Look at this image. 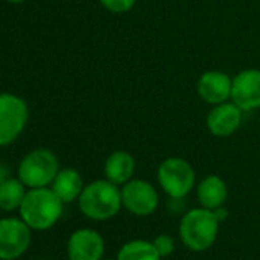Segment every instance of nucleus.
<instances>
[{"mask_svg":"<svg viewBox=\"0 0 260 260\" xmlns=\"http://www.w3.org/2000/svg\"><path fill=\"white\" fill-rule=\"evenodd\" d=\"M32 239V230L22 217L0 219V260H16L22 257Z\"/></svg>","mask_w":260,"mask_h":260,"instance_id":"obj_7","label":"nucleus"},{"mask_svg":"<svg viewBox=\"0 0 260 260\" xmlns=\"http://www.w3.org/2000/svg\"><path fill=\"white\" fill-rule=\"evenodd\" d=\"M233 78L222 71H207L198 80V95L211 106L231 100Z\"/></svg>","mask_w":260,"mask_h":260,"instance_id":"obj_12","label":"nucleus"},{"mask_svg":"<svg viewBox=\"0 0 260 260\" xmlns=\"http://www.w3.org/2000/svg\"><path fill=\"white\" fill-rule=\"evenodd\" d=\"M101 260H112V258H101Z\"/></svg>","mask_w":260,"mask_h":260,"instance_id":"obj_22","label":"nucleus"},{"mask_svg":"<svg viewBox=\"0 0 260 260\" xmlns=\"http://www.w3.org/2000/svg\"><path fill=\"white\" fill-rule=\"evenodd\" d=\"M162 257L156 251L153 242L149 240H130L121 246L116 260H161Z\"/></svg>","mask_w":260,"mask_h":260,"instance_id":"obj_16","label":"nucleus"},{"mask_svg":"<svg viewBox=\"0 0 260 260\" xmlns=\"http://www.w3.org/2000/svg\"><path fill=\"white\" fill-rule=\"evenodd\" d=\"M7 179H10V170H7L4 166H0V184H4Z\"/></svg>","mask_w":260,"mask_h":260,"instance_id":"obj_20","label":"nucleus"},{"mask_svg":"<svg viewBox=\"0 0 260 260\" xmlns=\"http://www.w3.org/2000/svg\"><path fill=\"white\" fill-rule=\"evenodd\" d=\"M243 110L233 101H225L213 106L207 115V128L216 138H228L242 124Z\"/></svg>","mask_w":260,"mask_h":260,"instance_id":"obj_10","label":"nucleus"},{"mask_svg":"<svg viewBox=\"0 0 260 260\" xmlns=\"http://www.w3.org/2000/svg\"><path fill=\"white\" fill-rule=\"evenodd\" d=\"M158 182L173 199L187 196L196 185V173L191 164L179 156L166 158L158 167Z\"/></svg>","mask_w":260,"mask_h":260,"instance_id":"obj_4","label":"nucleus"},{"mask_svg":"<svg viewBox=\"0 0 260 260\" xmlns=\"http://www.w3.org/2000/svg\"><path fill=\"white\" fill-rule=\"evenodd\" d=\"M231 101L243 112L260 109V69H243L233 78Z\"/></svg>","mask_w":260,"mask_h":260,"instance_id":"obj_9","label":"nucleus"},{"mask_svg":"<svg viewBox=\"0 0 260 260\" xmlns=\"http://www.w3.org/2000/svg\"><path fill=\"white\" fill-rule=\"evenodd\" d=\"M58 172L57 156L48 149H36L22 159L19 179L29 188H40L52 184Z\"/></svg>","mask_w":260,"mask_h":260,"instance_id":"obj_5","label":"nucleus"},{"mask_svg":"<svg viewBox=\"0 0 260 260\" xmlns=\"http://www.w3.org/2000/svg\"><path fill=\"white\" fill-rule=\"evenodd\" d=\"M122 207L135 216L153 214L159 205L156 188L144 179H130L121 188Z\"/></svg>","mask_w":260,"mask_h":260,"instance_id":"obj_8","label":"nucleus"},{"mask_svg":"<svg viewBox=\"0 0 260 260\" xmlns=\"http://www.w3.org/2000/svg\"><path fill=\"white\" fill-rule=\"evenodd\" d=\"M198 201L204 208L216 210L223 207L228 198V187L225 181L217 175L205 176L198 185Z\"/></svg>","mask_w":260,"mask_h":260,"instance_id":"obj_14","label":"nucleus"},{"mask_svg":"<svg viewBox=\"0 0 260 260\" xmlns=\"http://www.w3.org/2000/svg\"><path fill=\"white\" fill-rule=\"evenodd\" d=\"M137 169V161L128 152L116 150L109 155L104 164V175L106 179L116 185H124L134 178Z\"/></svg>","mask_w":260,"mask_h":260,"instance_id":"obj_13","label":"nucleus"},{"mask_svg":"<svg viewBox=\"0 0 260 260\" xmlns=\"http://www.w3.org/2000/svg\"><path fill=\"white\" fill-rule=\"evenodd\" d=\"M28 104L14 93H0V146L16 141L28 122Z\"/></svg>","mask_w":260,"mask_h":260,"instance_id":"obj_6","label":"nucleus"},{"mask_svg":"<svg viewBox=\"0 0 260 260\" xmlns=\"http://www.w3.org/2000/svg\"><path fill=\"white\" fill-rule=\"evenodd\" d=\"M100 4L112 14H125L134 10L137 0H100Z\"/></svg>","mask_w":260,"mask_h":260,"instance_id":"obj_18","label":"nucleus"},{"mask_svg":"<svg viewBox=\"0 0 260 260\" xmlns=\"http://www.w3.org/2000/svg\"><path fill=\"white\" fill-rule=\"evenodd\" d=\"M25 187L26 185L20 179H14V178H10L4 184H0V210L4 211L19 210L26 194Z\"/></svg>","mask_w":260,"mask_h":260,"instance_id":"obj_17","label":"nucleus"},{"mask_svg":"<svg viewBox=\"0 0 260 260\" xmlns=\"http://www.w3.org/2000/svg\"><path fill=\"white\" fill-rule=\"evenodd\" d=\"M84 188L83 178L75 169H63L57 173L55 179L52 181L54 193L64 202H74L80 198Z\"/></svg>","mask_w":260,"mask_h":260,"instance_id":"obj_15","label":"nucleus"},{"mask_svg":"<svg viewBox=\"0 0 260 260\" xmlns=\"http://www.w3.org/2000/svg\"><path fill=\"white\" fill-rule=\"evenodd\" d=\"M8 2H13V4H22L25 0H8Z\"/></svg>","mask_w":260,"mask_h":260,"instance_id":"obj_21","label":"nucleus"},{"mask_svg":"<svg viewBox=\"0 0 260 260\" xmlns=\"http://www.w3.org/2000/svg\"><path fill=\"white\" fill-rule=\"evenodd\" d=\"M78 207L87 219L107 220L122 208L121 188L109 179L93 181L83 188Z\"/></svg>","mask_w":260,"mask_h":260,"instance_id":"obj_2","label":"nucleus"},{"mask_svg":"<svg viewBox=\"0 0 260 260\" xmlns=\"http://www.w3.org/2000/svg\"><path fill=\"white\" fill-rule=\"evenodd\" d=\"M219 217L214 210L193 208L187 211L179 223V236L182 243L193 251L208 249L219 234Z\"/></svg>","mask_w":260,"mask_h":260,"instance_id":"obj_3","label":"nucleus"},{"mask_svg":"<svg viewBox=\"0 0 260 260\" xmlns=\"http://www.w3.org/2000/svg\"><path fill=\"white\" fill-rule=\"evenodd\" d=\"M63 201L52 188L40 187L26 191L19 208L20 217L32 231L51 230L63 214Z\"/></svg>","mask_w":260,"mask_h":260,"instance_id":"obj_1","label":"nucleus"},{"mask_svg":"<svg viewBox=\"0 0 260 260\" xmlns=\"http://www.w3.org/2000/svg\"><path fill=\"white\" fill-rule=\"evenodd\" d=\"M104 254L103 236L89 228L77 230L68 240L69 260H101Z\"/></svg>","mask_w":260,"mask_h":260,"instance_id":"obj_11","label":"nucleus"},{"mask_svg":"<svg viewBox=\"0 0 260 260\" xmlns=\"http://www.w3.org/2000/svg\"><path fill=\"white\" fill-rule=\"evenodd\" d=\"M153 245H155V248H156V251L159 252L161 257L170 255L173 252V249H175V240L169 234H159V236H156L155 240H153Z\"/></svg>","mask_w":260,"mask_h":260,"instance_id":"obj_19","label":"nucleus"}]
</instances>
